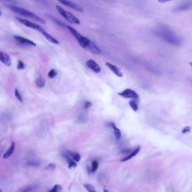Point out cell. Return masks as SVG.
Returning <instances> with one entry per match:
<instances>
[{
	"instance_id": "obj_1",
	"label": "cell",
	"mask_w": 192,
	"mask_h": 192,
	"mask_svg": "<svg viewBox=\"0 0 192 192\" xmlns=\"http://www.w3.org/2000/svg\"><path fill=\"white\" fill-rule=\"evenodd\" d=\"M154 33L164 41L172 46H180L182 43L181 37L164 25H160L156 28Z\"/></svg>"
},
{
	"instance_id": "obj_2",
	"label": "cell",
	"mask_w": 192,
	"mask_h": 192,
	"mask_svg": "<svg viewBox=\"0 0 192 192\" xmlns=\"http://www.w3.org/2000/svg\"><path fill=\"white\" fill-rule=\"evenodd\" d=\"M8 8L12 11L13 12L17 14H19L22 16H24L25 17H28L29 19H31L32 20H34L35 21H38L42 24H45L46 21L41 17H39L37 15L34 14L30 11L27 10L21 7H17L14 5H9L8 6Z\"/></svg>"
},
{
	"instance_id": "obj_3",
	"label": "cell",
	"mask_w": 192,
	"mask_h": 192,
	"mask_svg": "<svg viewBox=\"0 0 192 192\" xmlns=\"http://www.w3.org/2000/svg\"><path fill=\"white\" fill-rule=\"evenodd\" d=\"M66 28L68 29V30L73 36L74 38L77 40V41L79 43L80 45L82 48H84L85 50H86L92 42L91 40L86 37H84L82 35H81L78 32L76 31V29H74V28H72V27L68 25V26H66Z\"/></svg>"
},
{
	"instance_id": "obj_4",
	"label": "cell",
	"mask_w": 192,
	"mask_h": 192,
	"mask_svg": "<svg viewBox=\"0 0 192 192\" xmlns=\"http://www.w3.org/2000/svg\"><path fill=\"white\" fill-rule=\"evenodd\" d=\"M55 7L60 15L64 17V19L66 20V21L72 24H80V20L77 17H76L73 14H72L69 11L64 10L62 7L59 5H56Z\"/></svg>"
},
{
	"instance_id": "obj_5",
	"label": "cell",
	"mask_w": 192,
	"mask_h": 192,
	"mask_svg": "<svg viewBox=\"0 0 192 192\" xmlns=\"http://www.w3.org/2000/svg\"><path fill=\"white\" fill-rule=\"evenodd\" d=\"M118 94L123 98L126 99H137L139 98V95L135 91L130 88H127L122 92H119Z\"/></svg>"
},
{
	"instance_id": "obj_6",
	"label": "cell",
	"mask_w": 192,
	"mask_h": 192,
	"mask_svg": "<svg viewBox=\"0 0 192 192\" xmlns=\"http://www.w3.org/2000/svg\"><path fill=\"white\" fill-rule=\"evenodd\" d=\"M192 7V1H185L178 4L174 8L173 11L175 13L188 10Z\"/></svg>"
},
{
	"instance_id": "obj_7",
	"label": "cell",
	"mask_w": 192,
	"mask_h": 192,
	"mask_svg": "<svg viewBox=\"0 0 192 192\" xmlns=\"http://www.w3.org/2000/svg\"><path fill=\"white\" fill-rule=\"evenodd\" d=\"M16 19L22 24L24 25L25 26L29 27V28H32V29L37 30L39 31L42 28L39 25L35 24L34 23H32L31 21H29L27 19H23L21 17H16Z\"/></svg>"
},
{
	"instance_id": "obj_8",
	"label": "cell",
	"mask_w": 192,
	"mask_h": 192,
	"mask_svg": "<svg viewBox=\"0 0 192 192\" xmlns=\"http://www.w3.org/2000/svg\"><path fill=\"white\" fill-rule=\"evenodd\" d=\"M86 66L95 73H99L101 72V69L100 66H99L98 63L93 59L87 60L86 62Z\"/></svg>"
},
{
	"instance_id": "obj_9",
	"label": "cell",
	"mask_w": 192,
	"mask_h": 192,
	"mask_svg": "<svg viewBox=\"0 0 192 192\" xmlns=\"http://www.w3.org/2000/svg\"><path fill=\"white\" fill-rule=\"evenodd\" d=\"M14 39L16 40L17 42L22 44V45H25L33 46H36V44L35 42H33L31 40L25 39L24 37H23L20 36H14Z\"/></svg>"
},
{
	"instance_id": "obj_10",
	"label": "cell",
	"mask_w": 192,
	"mask_h": 192,
	"mask_svg": "<svg viewBox=\"0 0 192 192\" xmlns=\"http://www.w3.org/2000/svg\"><path fill=\"white\" fill-rule=\"evenodd\" d=\"M59 2L64 5L65 6L70 7V8H72V9H73L74 10L77 11L78 12H83L84 11V10L82 7L80 6L79 5H78L77 4H74L73 2H70L68 1H66V0L59 1Z\"/></svg>"
},
{
	"instance_id": "obj_11",
	"label": "cell",
	"mask_w": 192,
	"mask_h": 192,
	"mask_svg": "<svg viewBox=\"0 0 192 192\" xmlns=\"http://www.w3.org/2000/svg\"><path fill=\"white\" fill-rule=\"evenodd\" d=\"M0 60L1 62L6 66H10L11 64V59L10 56L6 53L0 52Z\"/></svg>"
},
{
	"instance_id": "obj_12",
	"label": "cell",
	"mask_w": 192,
	"mask_h": 192,
	"mask_svg": "<svg viewBox=\"0 0 192 192\" xmlns=\"http://www.w3.org/2000/svg\"><path fill=\"white\" fill-rule=\"evenodd\" d=\"M105 66H107L109 70H112L113 73L115 74L117 76L119 77H123V73L120 70L117 66H115V65L112 64V63H109V62H106Z\"/></svg>"
},
{
	"instance_id": "obj_13",
	"label": "cell",
	"mask_w": 192,
	"mask_h": 192,
	"mask_svg": "<svg viewBox=\"0 0 192 192\" xmlns=\"http://www.w3.org/2000/svg\"><path fill=\"white\" fill-rule=\"evenodd\" d=\"M39 32H40V33H41L42 35H43V36L49 41V42H50L51 43H54V44H56V45L59 44V42L56 39H55L54 37H53L51 35H50V34H49L48 33H47V32H46L44 29H43L42 28H41V29L39 31Z\"/></svg>"
},
{
	"instance_id": "obj_14",
	"label": "cell",
	"mask_w": 192,
	"mask_h": 192,
	"mask_svg": "<svg viewBox=\"0 0 192 192\" xmlns=\"http://www.w3.org/2000/svg\"><path fill=\"white\" fill-rule=\"evenodd\" d=\"M108 125L109 126H110L111 127H112V129H113L115 138L117 140L120 139V138L121 137V135H122L121 130L119 129L118 127H117V126H115L114 122H110V123H109Z\"/></svg>"
},
{
	"instance_id": "obj_15",
	"label": "cell",
	"mask_w": 192,
	"mask_h": 192,
	"mask_svg": "<svg viewBox=\"0 0 192 192\" xmlns=\"http://www.w3.org/2000/svg\"><path fill=\"white\" fill-rule=\"evenodd\" d=\"M15 145L14 142H12V143L11 144L10 147L8 148V149L6 150V152L4 153L3 155V158L4 159H7L8 158L10 157L13 154L15 150Z\"/></svg>"
},
{
	"instance_id": "obj_16",
	"label": "cell",
	"mask_w": 192,
	"mask_h": 192,
	"mask_svg": "<svg viewBox=\"0 0 192 192\" xmlns=\"http://www.w3.org/2000/svg\"><path fill=\"white\" fill-rule=\"evenodd\" d=\"M140 147H137V148H136L135 150L133 151L130 154L129 156H127V157L121 160V162H126V161H129L130 159H131L133 157H135L137 154L139 153V152H140Z\"/></svg>"
},
{
	"instance_id": "obj_17",
	"label": "cell",
	"mask_w": 192,
	"mask_h": 192,
	"mask_svg": "<svg viewBox=\"0 0 192 192\" xmlns=\"http://www.w3.org/2000/svg\"><path fill=\"white\" fill-rule=\"evenodd\" d=\"M87 119L86 115L84 113V112H82L77 119V122L79 124H84L85 122H86Z\"/></svg>"
},
{
	"instance_id": "obj_18",
	"label": "cell",
	"mask_w": 192,
	"mask_h": 192,
	"mask_svg": "<svg viewBox=\"0 0 192 192\" xmlns=\"http://www.w3.org/2000/svg\"><path fill=\"white\" fill-rule=\"evenodd\" d=\"M36 85L39 88H42L44 87L45 85V81L42 77H39L38 78L36 79L35 81Z\"/></svg>"
},
{
	"instance_id": "obj_19",
	"label": "cell",
	"mask_w": 192,
	"mask_h": 192,
	"mask_svg": "<svg viewBox=\"0 0 192 192\" xmlns=\"http://www.w3.org/2000/svg\"><path fill=\"white\" fill-rule=\"evenodd\" d=\"M36 185H29L21 188L20 192H32L36 190Z\"/></svg>"
},
{
	"instance_id": "obj_20",
	"label": "cell",
	"mask_w": 192,
	"mask_h": 192,
	"mask_svg": "<svg viewBox=\"0 0 192 192\" xmlns=\"http://www.w3.org/2000/svg\"><path fill=\"white\" fill-rule=\"evenodd\" d=\"M130 107L131 108L134 112H137L139 109L138 104L135 100H131L129 101Z\"/></svg>"
},
{
	"instance_id": "obj_21",
	"label": "cell",
	"mask_w": 192,
	"mask_h": 192,
	"mask_svg": "<svg viewBox=\"0 0 192 192\" xmlns=\"http://www.w3.org/2000/svg\"><path fill=\"white\" fill-rule=\"evenodd\" d=\"M63 189V187L62 185L59 184H56L54 185L50 190H49L48 192H60Z\"/></svg>"
},
{
	"instance_id": "obj_22",
	"label": "cell",
	"mask_w": 192,
	"mask_h": 192,
	"mask_svg": "<svg viewBox=\"0 0 192 192\" xmlns=\"http://www.w3.org/2000/svg\"><path fill=\"white\" fill-rule=\"evenodd\" d=\"M84 188L86 189L88 192H97L95 190L94 187L90 184H85L84 185Z\"/></svg>"
},
{
	"instance_id": "obj_23",
	"label": "cell",
	"mask_w": 192,
	"mask_h": 192,
	"mask_svg": "<svg viewBox=\"0 0 192 192\" xmlns=\"http://www.w3.org/2000/svg\"><path fill=\"white\" fill-rule=\"evenodd\" d=\"M57 74H58V72H56V70H54V69L50 70L47 74L48 77L51 79L55 78L57 76Z\"/></svg>"
},
{
	"instance_id": "obj_24",
	"label": "cell",
	"mask_w": 192,
	"mask_h": 192,
	"mask_svg": "<svg viewBox=\"0 0 192 192\" xmlns=\"http://www.w3.org/2000/svg\"><path fill=\"white\" fill-rule=\"evenodd\" d=\"M98 166H99V164L97 161H92L91 168V172H94L95 171H96V170L98 169Z\"/></svg>"
},
{
	"instance_id": "obj_25",
	"label": "cell",
	"mask_w": 192,
	"mask_h": 192,
	"mask_svg": "<svg viewBox=\"0 0 192 192\" xmlns=\"http://www.w3.org/2000/svg\"><path fill=\"white\" fill-rule=\"evenodd\" d=\"M27 165L29 166H32V167H37L40 165V162L37 161L32 160V161H29L27 163Z\"/></svg>"
},
{
	"instance_id": "obj_26",
	"label": "cell",
	"mask_w": 192,
	"mask_h": 192,
	"mask_svg": "<svg viewBox=\"0 0 192 192\" xmlns=\"http://www.w3.org/2000/svg\"><path fill=\"white\" fill-rule=\"evenodd\" d=\"M15 95L16 98H17V100H18L19 101H20L21 102L23 101L22 96H21L20 92H19V91L17 89H15Z\"/></svg>"
},
{
	"instance_id": "obj_27",
	"label": "cell",
	"mask_w": 192,
	"mask_h": 192,
	"mask_svg": "<svg viewBox=\"0 0 192 192\" xmlns=\"http://www.w3.org/2000/svg\"><path fill=\"white\" fill-rule=\"evenodd\" d=\"M25 67L24 63H23L21 60H19L17 63V70H24Z\"/></svg>"
},
{
	"instance_id": "obj_28",
	"label": "cell",
	"mask_w": 192,
	"mask_h": 192,
	"mask_svg": "<svg viewBox=\"0 0 192 192\" xmlns=\"http://www.w3.org/2000/svg\"><path fill=\"white\" fill-rule=\"evenodd\" d=\"M92 103L89 101H86L84 103V108L85 109L90 108L92 106Z\"/></svg>"
},
{
	"instance_id": "obj_29",
	"label": "cell",
	"mask_w": 192,
	"mask_h": 192,
	"mask_svg": "<svg viewBox=\"0 0 192 192\" xmlns=\"http://www.w3.org/2000/svg\"><path fill=\"white\" fill-rule=\"evenodd\" d=\"M56 168V164H48L46 168L48 170H55Z\"/></svg>"
},
{
	"instance_id": "obj_30",
	"label": "cell",
	"mask_w": 192,
	"mask_h": 192,
	"mask_svg": "<svg viewBox=\"0 0 192 192\" xmlns=\"http://www.w3.org/2000/svg\"><path fill=\"white\" fill-rule=\"evenodd\" d=\"M190 131V127L189 126H187L184 128V129L182 131V133L183 134H185V133H189Z\"/></svg>"
},
{
	"instance_id": "obj_31",
	"label": "cell",
	"mask_w": 192,
	"mask_h": 192,
	"mask_svg": "<svg viewBox=\"0 0 192 192\" xmlns=\"http://www.w3.org/2000/svg\"><path fill=\"white\" fill-rule=\"evenodd\" d=\"M103 192H109L108 190H107V189H103Z\"/></svg>"
},
{
	"instance_id": "obj_32",
	"label": "cell",
	"mask_w": 192,
	"mask_h": 192,
	"mask_svg": "<svg viewBox=\"0 0 192 192\" xmlns=\"http://www.w3.org/2000/svg\"><path fill=\"white\" fill-rule=\"evenodd\" d=\"M171 192H175L174 189H172V190H171Z\"/></svg>"
},
{
	"instance_id": "obj_33",
	"label": "cell",
	"mask_w": 192,
	"mask_h": 192,
	"mask_svg": "<svg viewBox=\"0 0 192 192\" xmlns=\"http://www.w3.org/2000/svg\"><path fill=\"white\" fill-rule=\"evenodd\" d=\"M190 64L191 66H192V63H190Z\"/></svg>"
}]
</instances>
